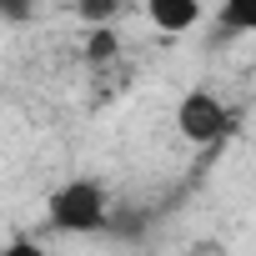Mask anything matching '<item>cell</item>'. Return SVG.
Instances as JSON below:
<instances>
[{"label": "cell", "mask_w": 256, "mask_h": 256, "mask_svg": "<svg viewBox=\"0 0 256 256\" xmlns=\"http://www.w3.org/2000/svg\"><path fill=\"white\" fill-rule=\"evenodd\" d=\"M86 56H90L96 66H100V60H110V56H116V30H106V26H100V30H90V46H86Z\"/></svg>", "instance_id": "5"}, {"label": "cell", "mask_w": 256, "mask_h": 256, "mask_svg": "<svg viewBox=\"0 0 256 256\" xmlns=\"http://www.w3.org/2000/svg\"><path fill=\"white\" fill-rule=\"evenodd\" d=\"M0 256H50L40 241H30V236H10L6 246H0Z\"/></svg>", "instance_id": "6"}, {"label": "cell", "mask_w": 256, "mask_h": 256, "mask_svg": "<svg viewBox=\"0 0 256 256\" xmlns=\"http://www.w3.org/2000/svg\"><path fill=\"white\" fill-rule=\"evenodd\" d=\"M46 226L56 236H100L116 226L110 191L96 176H70L46 196Z\"/></svg>", "instance_id": "1"}, {"label": "cell", "mask_w": 256, "mask_h": 256, "mask_svg": "<svg viewBox=\"0 0 256 256\" xmlns=\"http://www.w3.org/2000/svg\"><path fill=\"white\" fill-rule=\"evenodd\" d=\"M201 6H196V0H151V6H146V20L161 30V36H186L191 26H201Z\"/></svg>", "instance_id": "3"}, {"label": "cell", "mask_w": 256, "mask_h": 256, "mask_svg": "<svg viewBox=\"0 0 256 256\" xmlns=\"http://www.w3.org/2000/svg\"><path fill=\"white\" fill-rule=\"evenodd\" d=\"M221 36H256V0H226L216 10Z\"/></svg>", "instance_id": "4"}, {"label": "cell", "mask_w": 256, "mask_h": 256, "mask_svg": "<svg viewBox=\"0 0 256 256\" xmlns=\"http://www.w3.org/2000/svg\"><path fill=\"white\" fill-rule=\"evenodd\" d=\"M176 131H181L191 146H216V141H226V136L236 131V110H231L216 90L191 86V90L176 100Z\"/></svg>", "instance_id": "2"}]
</instances>
